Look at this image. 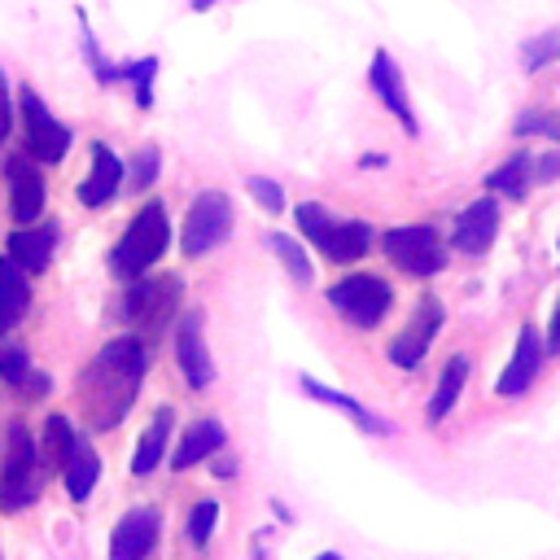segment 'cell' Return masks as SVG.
<instances>
[{
	"label": "cell",
	"mask_w": 560,
	"mask_h": 560,
	"mask_svg": "<svg viewBox=\"0 0 560 560\" xmlns=\"http://www.w3.org/2000/svg\"><path fill=\"white\" fill-rule=\"evenodd\" d=\"M166 249H171V214H166V201L162 197H149L127 219V228L114 241V249H109L105 262H109L114 280H136V276L153 271Z\"/></svg>",
	"instance_id": "7a4b0ae2"
},
{
	"label": "cell",
	"mask_w": 560,
	"mask_h": 560,
	"mask_svg": "<svg viewBox=\"0 0 560 560\" xmlns=\"http://www.w3.org/2000/svg\"><path fill=\"white\" fill-rule=\"evenodd\" d=\"M534 175V158L521 149V153H512L508 162H499L490 175H486V192H494V197H503V201H525L529 197V179Z\"/></svg>",
	"instance_id": "484cf974"
},
{
	"label": "cell",
	"mask_w": 560,
	"mask_h": 560,
	"mask_svg": "<svg viewBox=\"0 0 560 560\" xmlns=\"http://www.w3.org/2000/svg\"><path fill=\"white\" fill-rule=\"evenodd\" d=\"M542 359H547V341H542V332H538L534 324H521V328H516L512 359H508V368H503L499 381H494V394H499V398H521V394L538 381Z\"/></svg>",
	"instance_id": "2e32d148"
},
{
	"label": "cell",
	"mask_w": 560,
	"mask_h": 560,
	"mask_svg": "<svg viewBox=\"0 0 560 560\" xmlns=\"http://www.w3.org/2000/svg\"><path fill=\"white\" fill-rule=\"evenodd\" d=\"M499 219H503V210H499V197H494V192L468 201V206L455 214L451 245H455L459 254H468V258H481V254L494 245V236H499Z\"/></svg>",
	"instance_id": "e0dca14e"
},
{
	"label": "cell",
	"mask_w": 560,
	"mask_h": 560,
	"mask_svg": "<svg viewBox=\"0 0 560 560\" xmlns=\"http://www.w3.org/2000/svg\"><path fill=\"white\" fill-rule=\"evenodd\" d=\"M175 368L188 389H210L214 385V359L206 346V319L201 311H179L175 315Z\"/></svg>",
	"instance_id": "7c38bea8"
},
{
	"label": "cell",
	"mask_w": 560,
	"mask_h": 560,
	"mask_svg": "<svg viewBox=\"0 0 560 560\" xmlns=\"http://www.w3.org/2000/svg\"><path fill=\"white\" fill-rule=\"evenodd\" d=\"M542 341H547V354H560V298H556V306H551V324H547Z\"/></svg>",
	"instance_id": "f35d334b"
},
{
	"label": "cell",
	"mask_w": 560,
	"mask_h": 560,
	"mask_svg": "<svg viewBox=\"0 0 560 560\" xmlns=\"http://www.w3.org/2000/svg\"><path fill=\"white\" fill-rule=\"evenodd\" d=\"M18 122H22V149L39 162V166H57L66 162L74 131L44 105V96L31 83H18Z\"/></svg>",
	"instance_id": "52a82bcc"
},
{
	"label": "cell",
	"mask_w": 560,
	"mask_h": 560,
	"mask_svg": "<svg viewBox=\"0 0 560 560\" xmlns=\"http://www.w3.org/2000/svg\"><path fill=\"white\" fill-rule=\"evenodd\" d=\"M271 512H276V516H280V521H284V525H293V512H289V508H284V503H280V499H271Z\"/></svg>",
	"instance_id": "ab89813d"
},
{
	"label": "cell",
	"mask_w": 560,
	"mask_h": 560,
	"mask_svg": "<svg viewBox=\"0 0 560 560\" xmlns=\"http://www.w3.org/2000/svg\"><path fill=\"white\" fill-rule=\"evenodd\" d=\"M179 302H184V280L171 276V271H144L136 280H122V293H118V319L131 324L140 337L149 332H162L175 315H179Z\"/></svg>",
	"instance_id": "5b68a950"
},
{
	"label": "cell",
	"mask_w": 560,
	"mask_h": 560,
	"mask_svg": "<svg viewBox=\"0 0 560 560\" xmlns=\"http://www.w3.org/2000/svg\"><path fill=\"white\" fill-rule=\"evenodd\" d=\"M223 446H228L223 420H219V416H197V420L184 429V438L175 442V451L166 455V464H171L175 472H188V468L206 464L214 451H223Z\"/></svg>",
	"instance_id": "d6986e66"
},
{
	"label": "cell",
	"mask_w": 560,
	"mask_h": 560,
	"mask_svg": "<svg viewBox=\"0 0 560 560\" xmlns=\"http://www.w3.org/2000/svg\"><path fill=\"white\" fill-rule=\"evenodd\" d=\"M376 249H381L402 276H411V280H429V276H438V271L446 267V258H451V245L438 236L433 223L385 228L381 241H376Z\"/></svg>",
	"instance_id": "8992f818"
},
{
	"label": "cell",
	"mask_w": 560,
	"mask_h": 560,
	"mask_svg": "<svg viewBox=\"0 0 560 560\" xmlns=\"http://www.w3.org/2000/svg\"><path fill=\"white\" fill-rule=\"evenodd\" d=\"M512 136H516V140L547 136V140H556V144H560V118H556V114H547V109H525V114H516V118H512Z\"/></svg>",
	"instance_id": "836d02e7"
},
{
	"label": "cell",
	"mask_w": 560,
	"mask_h": 560,
	"mask_svg": "<svg viewBox=\"0 0 560 560\" xmlns=\"http://www.w3.org/2000/svg\"><path fill=\"white\" fill-rule=\"evenodd\" d=\"M44 459H39V442L31 438L26 420H4L0 433V512L18 516L39 499L44 486Z\"/></svg>",
	"instance_id": "3957f363"
},
{
	"label": "cell",
	"mask_w": 560,
	"mask_h": 560,
	"mask_svg": "<svg viewBox=\"0 0 560 560\" xmlns=\"http://www.w3.org/2000/svg\"><path fill=\"white\" fill-rule=\"evenodd\" d=\"M171 429H175V411L171 407H158L153 420L144 424V433L136 438L131 477H149V472H158V464H166V455H171Z\"/></svg>",
	"instance_id": "7402d4cb"
},
{
	"label": "cell",
	"mask_w": 560,
	"mask_h": 560,
	"mask_svg": "<svg viewBox=\"0 0 560 560\" xmlns=\"http://www.w3.org/2000/svg\"><path fill=\"white\" fill-rule=\"evenodd\" d=\"M368 88L376 92V101L394 114V122H398L407 136L420 131V118H416V109H411V96H407V83H402V70H398L394 52H385V48L372 52V61H368Z\"/></svg>",
	"instance_id": "9a60e30c"
},
{
	"label": "cell",
	"mask_w": 560,
	"mask_h": 560,
	"mask_svg": "<svg viewBox=\"0 0 560 560\" xmlns=\"http://www.w3.org/2000/svg\"><path fill=\"white\" fill-rule=\"evenodd\" d=\"M149 372V341L140 332H122V337H109L92 363L79 372V411L88 420V429L105 433V429H118L122 416L136 407L140 398V381Z\"/></svg>",
	"instance_id": "6da1fadb"
},
{
	"label": "cell",
	"mask_w": 560,
	"mask_h": 560,
	"mask_svg": "<svg viewBox=\"0 0 560 560\" xmlns=\"http://www.w3.org/2000/svg\"><path fill=\"white\" fill-rule=\"evenodd\" d=\"M0 175H4V188H9V219H13L18 228L44 219V206H48L44 166H39L26 149H18V153H4Z\"/></svg>",
	"instance_id": "30bf717a"
},
{
	"label": "cell",
	"mask_w": 560,
	"mask_h": 560,
	"mask_svg": "<svg viewBox=\"0 0 560 560\" xmlns=\"http://www.w3.org/2000/svg\"><path fill=\"white\" fill-rule=\"evenodd\" d=\"M61 486H66V494H70V503H88V494L96 490V481H101V455H96V446L88 442V438H79L74 442V451H70V459L61 464Z\"/></svg>",
	"instance_id": "d4e9b609"
},
{
	"label": "cell",
	"mask_w": 560,
	"mask_h": 560,
	"mask_svg": "<svg viewBox=\"0 0 560 560\" xmlns=\"http://www.w3.org/2000/svg\"><path fill=\"white\" fill-rule=\"evenodd\" d=\"M79 438H83V433L74 429L70 416H61V411L44 416V433H39V459H44V468H48V472H61V464L70 459V451H74Z\"/></svg>",
	"instance_id": "4316f807"
},
{
	"label": "cell",
	"mask_w": 560,
	"mask_h": 560,
	"mask_svg": "<svg viewBox=\"0 0 560 560\" xmlns=\"http://www.w3.org/2000/svg\"><path fill=\"white\" fill-rule=\"evenodd\" d=\"M210 472L228 481V477H236V472H241V464H236V455H228V451H214V455H210Z\"/></svg>",
	"instance_id": "74e56055"
},
{
	"label": "cell",
	"mask_w": 560,
	"mask_h": 560,
	"mask_svg": "<svg viewBox=\"0 0 560 560\" xmlns=\"http://www.w3.org/2000/svg\"><path fill=\"white\" fill-rule=\"evenodd\" d=\"M293 223H298V232L328 258V262H359L372 245H376V232H372V223H363V219H337L328 206H319V201H302V206H293Z\"/></svg>",
	"instance_id": "277c9868"
},
{
	"label": "cell",
	"mask_w": 560,
	"mask_h": 560,
	"mask_svg": "<svg viewBox=\"0 0 560 560\" xmlns=\"http://www.w3.org/2000/svg\"><path fill=\"white\" fill-rule=\"evenodd\" d=\"M74 18H79V52H83V61H88L92 79H96L101 88H114V83H118V61H114V57H105V48H101L96 31L88 26V13L79 9Z\"/></svg>",
	"instance_id": "f1b7e54d"
},
{
	"label": "cell",
	"mask_w": 560,
	"mask_h": 560,
	"mask_svg": "<svg viewBox=\"0 0 560 560\" xmlns=\"http://www.w3.org/2000/svg\"><path fill=\"white\" fill-rule=\"evenodd\" d=\"M26 311H31V276L9 254H0V337L18 328Z\"/></svg>",
	"instance_id": "603a6c76"
},
{
	"label": "cell",
	"mask_w": 560,
	"mask_h": 560,
	"mask_svg": "<svg viewBox=\"0 0 560 560\" xmlns=\"http://www.w3.org/2000/svg\"><path fill=\"white\" fill-rule=\"evenodd\" d=\"M245 192H249V197L258 201V210H267V214H284V206H289L280 179H271V175H245Z\"/></svg>",
	"instance_id": "e575fe53"
},
{
	"label": "cell",
	"mask_w": 560,
	"mask_h": 560,
	"mask_svg": "<svg viewBox=\"0 0 560 560\" xmlns=\"http://www.w3.org/2000/svg\"><path fill=\"white\" fill-rule=\"evenodd\" d=\"M311 560H346L341 551H319V556H311Z\"/></svg>",
	"instance_id": "7bdbcfd3"
},
{
	"label": "cell",
	"mask_w": 560,
	"mask_h": 560,
	"mask_svg": "<svg viewBox=\"0 0 560 560\" xmlns=\"http://www.w3.org/2000/svg\"><path fill=\"white\" fill-rule=\"evenodd\" d=\"M328 306L350 324V328H376L389 311H394V289H389V280L385 276H376V271H350V276H341V280H332L328 284Z\"/></svg>",
	"instance_id": "ba28073f"
},
{
	"label": "cell",
	"mask_w": 560,
	"mask_h": 560,
	"mask_svg": "<svg viewBox=\"0 0 560 560\" xmlns=\"http://www.w3.org/2000/svg\"><path fill=\"white\" fill-rule=\"evenodd\" d=\"M88 153H92V162H88V175L79 179L74 197H79V206H88V210H105V206L122 192L127 162H122L105 140H92V144H88Z\"/></svg>",
	"instance_id": "4fadbf2b"
},
{
	"label": "cell",
	"mask_w": 560,
	"mask_h": 560,
	"mask_svg": "<svg viewBox=\"0 0 560 560\" xmlns=\"http://www.w3.org/2000/svg\"><path fill=\"white\" fill-rule=\"evenodd\" d=\"M254 560H267V551H262V534L254 538Z\"/></svg>",
	"instance_id": "b9f144b4"
},
{
	"label": "cell",
	"mask_w": 560,
	"mask_h": 560,
	"mask_svg": "<svg viewBox=\"0 0 560 560\" xmlns=\"http://www.w3.org/2000/svg\"><path fill=\"white\" fill-rule=\"evenodd\" d=\"M298 385H302V394L306 398H315V402H328V407H337L341 416H350V424H359L363 433H372V438H389L394 433V424L389 420H381L376 411H368L359 398H350V394H341V389H332V385H324V381H315V376H298Z\"/></svg>",
	"instance_id": "44dd1931"
},
{
	"label": "cell",
	"mask_w": 560,
	"mask_h": 560,
	"mask_svg": "<svg viewBox=\"0 0 560 560\" xmlns=\"http://www.w3.org/2000/svg\"><path fill=\"white\" fill-rule=\"evenodd\" d=\"M214 4H219V0H188V9H192V13H210Z\"/></svg>",
	"instance_id": "60d3db41"
},
{
	"label": "cell",
	"mask_w": 560,
	"mask_h": 560,
	"mask_svg": "<svg viewBox=\"0 0 560 560\" xmlns=\"http://www.w3.org/2000/svg\"><path fill=\"white\" fill-rule=\"evenodd\" d=\"M214 529H219V499H197V503L188 508L184 538H188L197 551H206V547H210V538H214Z\"/></svg>",
	"instance_id": "1f68e13d"
},
{
	"label": "cell",
	"mask_w": 560,
	"mask_h": 560,
	"mask_svg": "<svg viewBox=\"0 0 560 560\" xmlns=\"http://www.w3.org/2000/svg\"><path fill=\"white\" fill-rule=\"evenodd\" d=\"M158 57H131V61H118V83L131 88V101L136 109H153V83H158Z\"/></svg>",
	"instance_id": "83f0119b"
},
{
	"label": "cell",
	"mask_w": 560,
	"mask_h": 560,
	"mask_svg": "<svg viewBox=\"0 0 560 560\" xmlns=\"http://www.w3.org/2000/svg\"><path fill=\"white\" fill-rule=\"evenodd\" d=\"M0 381L26 402H39L52 389V376L31 363V350L22 341H4V337H0Z\"/></svg>",
	"instance_id": "ffe728a7"
},
{
	"label": "cell",
	"mask_w": 560,
	"mask_h": 560,
	"mask_svg": "<svg viewBox=\"0 0 560 560\" xmlns=\"http://www.w3.org/2000/svg\"><path fill=\"white\" fill-rule=\"evenodd\" d=\"M551 61H560V31H556V26L542 31V35H529V39L521 44V66H525V74H538V70H547Z\"/></svg>",
	"instance_id": "d6a6232c"
},
{
	"label": "cell",
	"mask_w": 560,
	"mask_h": 560,
	"mask_svg": "<svg viewBox=\"0 0 560 560\" xmlns=\"http://www.w3.org/2000/svg\"><path fill=\"white\" fill-rule=\"evenodd\" d=\"M232 223H236V210H232V197L223 188H201L188 210H184V228H179V254L184 258H206L210 249H219L228 236H232Z\"/></svg>",
	"instance_id": "9c48e42d"
},
{
	"label": "cell",
	"mask_w": 560,
	"mask_h": 560,
	"mask_svg": "<svg viewBox=\"0 0 560 560\" xmlns=\"http://www.w3.org/2000/svg\"><path fill=\"white\" fill-rule=\"evenodd\" d=\"M267 245H271V254L280 258V267L289 271V280H293V284H311V280H315V267H311V254H306V245H302L298 236H284V232H271V236H267Z\"/></svg>",
	"instance_id": "f546056e"
},
{
	"label": "cell",
	"mask_w": 560,
	"mask_h": 560,
	"mask_svg": "<svg viewBox=\"0 0 560 560\" xmlns=\"http://www.w3.org/2000/svg\"><path fill=\"white\" fill-rule=\"evenodd\" d=\"M158 175H162V149H158V144H140V149L131 153V162H127V179H122V188H131V192H149V188L158 184Z\"/></svg>",
	"instance_id": "4dcf8cb0"
},
{
	"label": "cell",
	"mask_w": 560,
	"mask_h": 560,
	"mask_svg": "<svg viewBox=\"0 0 560 560\" xmlns=\"http://www.w3.org/2000/svg\"><path fill=\"white\" fill-rule=\"evenodd\" d=\"M162 538V512L153 503L127 508L109 534V560H149Z\"/></svg>",
	"instance_id": "5bb4252c"
},
{
	"label": "cell",
	"mask_w": 560,
	"mask_h": 560,
	"mask_svg": "<svg viewBox=\"0 0 560 560\" xmlns=\"http://www.w3.org/2000/svg\"><path fill=\"white\" fill-rule=\"evenodd\" d=\"M57 241H61V228L57 219H35V223H13V232L4 236V254L26 271V276H39L48 271L52 254H57Z\"/></svg>",
	"instance_id": "ac0fdd59"
},
{
	"label": "cell",
	"mask_w": 560,
	"mask_h": 560,
	"mask_svg": "<svg viewBox=\"0 0 560 560\" xmlns=\"http://www.w3.org/2000/svg\"><path fill=\"white\" fill-rule=\"evenodd\" d=\"M13 122H18V96H13V83H9V74L0 70V144H9V136H13Z\"/></svg>",
	"instance_id": "d590c367"
},
{
	"label": "cell",
	"mask_w": 560,
	"mask_h": 560,
	"mask_svg": "<svg viewBox=\"0 0 560 560\" xmlns=\"http://www.w3.org/2000/svg\"><path fill=\"white\" fill-rule=\"evenodd\" d=\"M442 324H446V306H442V298H433V293H424L416 306H411V319L394 332V341H389V363L394 368H402V372H416L420 363H424V354H429V346H433V337L442 332Z\"/></svg>",
	"instance_id": "8fae6325"
},
{
	"label": "cell",
	"mask_w": 560,
	"mask_h": 560,
	"mask_svg": "<svg viewBox=\"0 0 560 560\" xmlns=\"http://www.w3.org/2000/svg\"><path fill=\"white\" fill-rule=\"evenodd\" d=\"M468 372H472L468 354H451V359H446V368H442V376H438V385H433V398H429V407H424V424H433V429H438V424L455 411V402L464 398Z\"/></svg>",
	"instance_id": "cb8c5ba5"
},
{
	"label": "cell",
	"mask_w": 560,
	"mask_h": 560,
	"mask_svg": "<svg viewBox=\"0 0 560 560\" xmlns=\"http://www.w3.org/2000/svg\"><path fill=\"white\" fill-rule=\"evenodd\" d=\"M534 179H538V184H556V179H560V144L534 158Z\"/></svg>",
	"instance_id": "8d00e7d4"
},
{
	"label": "cell",
	"mask_w": 560,
	"mask_h": 560,
	"mask_svg": "<svg viewBox=\"0 0 560 560\" xmlns=\"http://www.w3.org/2000/svg\"><path fill=\"white\" fill-rule=\"evenodd\" d=\"M556 258H560V241H556Z\"/></svg>",
	"instance_id": "ee69618b"
}]
</instances>
